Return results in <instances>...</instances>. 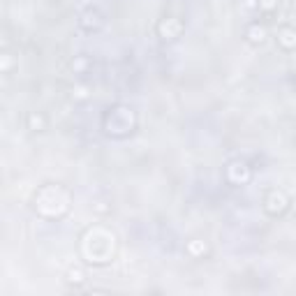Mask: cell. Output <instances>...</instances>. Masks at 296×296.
Listing matches in <instances>:
<instances>
[{"label": "cell", "instance_id": "6da1fadb", "mask_svg": "<svg viewBox=\"0 0 296 296\" xmlns=\"http://www.w3.org/2000/svg\"><path fill=\"white\" fill-rule=\"evenodd\" d=\"M264 204H266V211H269L271 215H280V213H285V211H287L289 199H287L282 192H271Z\"/></svg>", "mask_w": 296, "mask_h": 296}, {"label": "cell", "instance_id": "7a4b0ae2", "mask_svg": "<svg viewBox=\"0 0 296 296\" xmlns=\"http://www.w3.org/2000/svg\"><path fill=\"white\" fill-rule=\"evenodd\" d=\"M160 35H162V37L165 39H176L178 37V35H181V30H183V26L178 21H176V19H167V21H162L160 23Z\"/></svg>", "mask_w": 296, "mask_h": 296}, {"label": "cell", "instance_id": "3957f363", "mask_svg": "<svg viewBox=\"0 0 296 296\" xmlns=\"http://www.w3.org/2000/svg\"><path fill=\"white\" fill-rule=\"evenodd\" d=\"M102 14H100L97 10H88L86 14L81 17V26L86 28V30H97V28H102Z\"/></svg>", "mask_w": 296, "mask_h": 296}, {"label": "cell", "instance_id": "277c9868", "mask_svg": "<svg viewBox=\"0 0 296 296\" xmlns=\"http://www.w3.org/2000/svg\"><path fill=\"white\" fill-rule=\"evenodd\" d=\"M67 285H70V287H74V289H81V287L83 285H86V273H83V271L81 269H70V271H67Z\"/></svg>", "mask_w": 296, "mask_h": 296}, {"label": "cell", "instance_id": "5b68a950", "mask_svg": "<svg viewBox=\"0 0 296 296\" xmlns=\"http://www.w3.org/2000/svg\"><path fill=\"white\" fill-rule=\"evenodd\" d=\"M278 44L282 46V49H294L296 46V33L291 30V28H282L278 33Z\"/></svg>", "mask_w": 296, "mask_h": 296}, {"label": "cell", "instance_id": "8992f818", "mask_svg": "<svg viewBox=\"0 0 296 296\" xmlns=\"http://www.w3.org/2000/svg\"><path fill=\"white\" fill-rule=\"evenodd\" d=\"M185 250H187L190 257H204V255L209 253V245H206L204 241H199V238H192V241L185 245Z\"/></svg>", "mask_w": 296, "mask_h": 296}, {"label": "cell", "instance_id": "52a82bcc", "mask_svg": "<svg viewBox=\"0 0 296 296\" xmlns=\"http://www.w3.org/2000/svg\"><path fill=\"white\" fill-rule=\"evenodd\" d=\"M266 37H269L266 28L257 26V23H255V26H250V30H248V39H250L253 44H264V42H266Z\"/></svg>", "mask_w": 296, "mask_h": 296}, {"label": "cell", "instance_id": "ba28073f", "mask_svg": "<svg viewBox=\"0 0 296 296\" xmlns=\"http://www.w3.org/2000/svg\"><path fill=\"white\" fill-rule=\"evenodd\" d=\"M28 127H30V130L33 132H44L46 130V118H44L42 114H30L28 116Z\"/></svg>", "mask_w": 296, "mask_h": 296}, {"label": "cell", "instance_id": "9c48e42d", "mask_svg": "<svg viewBox=\"0 0 296 296\" xmlns=\"http://www.w3.org/2000/svg\"><path fill=\"white\" fill-rule=\"evenodd\" d=\"M72 97H77V100H86V97H88V88H86V86H77V88H72Z\"/></svg>", "mask_w": 296, "mask_h": 296}, {"label": "cell", "instance_id": "30bf717a", "mask_svg": "<svg viewBox=\"0 0 296 296\" xmlns=\"http://www.w3.org/2000/svg\"><path fill=\"white\" fill-rule=\"evenodd\" d=\"M275 5H278V0H259V10L264 12H273Z\"/></svg>", "mask_w": 296, "mask_h": 296}, {"label": "cell", "instance_id": "8fae6325", "mask_svg": "<svg viewBox=\"0 0 296 296\" xmlns=\"http://www.w3.org/2000/svg\"><path fill=\"white\" fill-rule=\"evenodd\" d=\"M86 58H79L77 63H72V70H83V67H86Z\"/></svg>", "mask_w": 296, "mask_h": 296}, {"label": "cell", "instance_id": "7c38bea8", "mask_svg": "<svg viewBox=\"0 0 296 296\" xmlns=\"http://www.w3.org/2000/svg\"><path fill=\"white\" fill-rule=\"evenodd\" d=\"M291 206H294V211H296V199H294V202H291Z\"/></svg>", "mask_w": 296, "mask_h": 296}]
</instances>
